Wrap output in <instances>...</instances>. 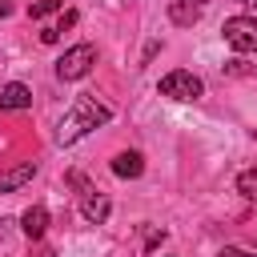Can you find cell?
Instances as JSON below:
<instances>
[{
    "instance_id": "obj_1",
    "label": "cell",
    "mask_w": 257,
    "mask_h": 257,
    "mask_svg": "<svg viewBox=\"0 0 257 257\" xmlns=\"http://www.w3.org/2000/svg\"><path fill=\"white\" fill-rule=\"evenodd\" d=\"M108 120H112V108H108L104 100H96V96H76L72 108L64 112V120L56 124V145H76L84 133L100 128V124H108Z\"/></svg>"
},
{
    "instance_id": "obj_2",
    "label": "cell",
    "mask_w": 257,
    "mask_h": 257,
    "mask_svg": "<svg viewBox=\"0 0 257 257\" xmlns=\"http://www.w3.org/2000/svg\"><path fill=\"white\" fill-rule=\"evenodd\" d=\"M92 64H96V44H72L60 60H56V76L60 80H84L88 72H92Z\"/></svg>"
},
{
    "instance_id": "obj_3",
    "label": "cell",
    "mask_w": 257,
    "mask_h": 257,
    "mask_svg": "<svg viewBox=\"0 0 257 257\" xmlns=\"http://www.w3.org/2000/svg\"><path fill=\"white\" fill-rule=\"evenodd\" d=\"M157 92L169 96V100H197V96H205V84H201V76H193L189 68H173V72L161 76Z\"/></svg>"
},
{
    "instance_id": "obj_4",
    "label": "cell",
    "mask_w": 257,
    "mask_h": 257,
    "mask_svg": "<svg viewBox=\"0 0 257 257\" xmlns=\"http://www.w3.org/2000/svg\"><path fill=\"white\" fill-rule=\"evenodd\" d=\"M225 44L237 52H257V16H229L221 24Z\"/></svg>"
},
{
    "instance_id": "obj_5",
    "label": "cell",
    "mask_w": 257,
    "mask_h": 257,
    "mask_svg": "<svg viewBox=\"0 0 257 257\" xmlns=\"http://www.w3.org/2000/svg\"><path fill=\"white\" fill-rule=\"evenodd\" d=\"M76 197H80V217H84L88 225H104V221H108V213H112L108 193H100L96 185H84Z\"/></svg>"
},
{
    "instance_id": "obj_6",
    "label": "cell",
    "mask_w": 257,
    "mask_h": 257,
    "mask_svg": "<svg viewBox=\"0 0 257 257\" xmlns=\"http://www.w3.org/2000/svg\"><path fill=\"white\" fill-rule=\"evenodd\" d=\"M0 108H4V112H24V108H32V88L20 84V80L4 84V88H0Z\"/></svg>"
},
{
    "instance_id": "obj_7",
    "label": "cell",
    "mask_w": 257,
    "mask_h": 257,
    "mask_svg": "<svg viewBox=\"0 0 257 257\" xmlns=\"http://www.w3.org/2000/svg\"><path fill=\"white\" fill-rule=\"evenodd\" d=\"M20 233L28 241H44V233H48V209L44 205H28L24 217H20Z\"/></svg>"
},
{
    "instance_id": "obj_8",
    "label": "cell",
    "mask_w": 257,
    "mask_h": 257,
    "mask_svg": "<svg viewBox=\"0 0 257 257\" xmlns=\"http://www.w3.org/2000/svg\"><path fill=\"white\" fill-rule=\"evenodd\" d=\"M112 173H116L120 181H137V177L145 173V157H141V153H133V149L116 153V157H112Z\"/></svg>"
},
{
    "instance_id": "obj_9",
    "label": "cell",
    "mask_w": 257,
    "mask_h": 257,
    "mask_svg": "<svg viewBox=\"0 0 257 257\" xmlns=\"http://www.w3.org/2000/svg\"><path fill=\"white\" fill-rule=\"evenodd\" d=\"M32 177H36V161L12 165V169H4V173H0V193H12V189H20V185H28Z\"/></svg>"
},
{
    "instance_id": "obj_10",
    "label": "cell",
    "mask_w": 257,
    "mask_h": 257,
    "mask_svg": "<svg viewBox=\"0 0 257 257\" xmlns=\"http://www.w3.org/2000/svg\"><path fill=\"white\" fill-rule=\"evenodd\" d=\"M169 20L181 24V28H193L201 20V4H193V0H169Z\"/></svg>"
},
{
    "instance_id": "obj_11",
    "label": "cell",
    "mask_w": 257,
    "mask_h": 257,
    "mask_svg": "<svg viewBox=\"0 0 257 257\" xmlns=\"http://www.w3.org/2000/svg\"><path fill=\"white\" fill-rule=\"evenodd\" d=\"M237 193H241L245 201H257V169H245V173L237 177Z\"/></svg>"
},
{
    "instance_id": "obj_12",
    "label": "cell",
    "mask_w": 257,
    "mask_h": 257,
    "mask_svg": "<svg viewBox=\"0 0 257 257\" xmlns=\"http://www.w3.org/2000/svg\"><path fill=\"white\" fill-rule=\"evenodd\" d=\"M60 8H64V0H32L28 4V16L32 20H44L48 12H60Z\"/></svg>"
},
{
    "instance_id": "obj_13",
    "label": "cell",
    "mask_w": 257,
    "mask_h": 257,
    "mask_svg": "<svg viewBox=\"0 0 257 257\" xmlns=\"http://www.w3.org/2000/svg\"><path fill=\"white\" fill-rule=\"evenodd\" d=\"M161 241H165V229L161 225H145V253H153Z\"/></svg>"
},
{
    "instance_id": "obj_14",
    "label": "cell",
    "mask_w": 257,
    "mask_h": 257,
    "mask_svg": "<svg viewBox=\"0 0 257 257\" xmlns=\"http://www.w3.org/2000/svg\"><path fill=\"white\" fill-rule=\"evenodd\" d=\"M72 24H76V12L68 8V12H60V20H56L52 28H56V32H64V28H72Z\"/></svg>"
},
{
    "instance_id": "obj_15",
    "label": "cell",
    "mask_w": 257,
    "mask_h": 257,
    "mask_svg": "<svg viewBox=\"0 0 257 257\" xmlns=\"http://www.w3.org/2000/svg\"><path fill=\"white\" fill-rule=\"evenodd\" d=\"M217 257H257V253H245V249H233V245H225Z\"/></svg>"
},
{
    "instance_id": "obj_16",
    "label": "cell",
    "mask_w": 257,
    "mask_h": 257,
    "mask_svg": "<svg viewBox=\"0 0 257 257\" xmlns=\"http://www.w3.org/2000/svg\"><path fill=\"white\" fill-rule=\"evenodd\" d=\"M32 257H56V253H52L48 245H40V241H36V249H32Z\"/></svg>"
},
{
    "instance_id": "obj_17",
    "label": "cell",
    "mask_w": 257,
    "mask_h": 257,
    "mask_svg": "<svg viewBox=\"0 0 257 257\" xmlns=\"http://www.w3.org/2000/svg\"><path fill=\"white\" fill-rule=\"evenodd\" d=\"M12 12V0H0V16H8Z\"/></svg>"
},
{
    "instance_id": "obj_18",
    "label": "cell",
    "mask_w": 257,
    "mask_h": 257,
    "mask_svg": "<svg viewBox=\"0 0 257 257\" xmlns=\"http://www.w3.org/2000/svg\"><path fill=\"white\" fill-rule=\"evenodd\" d=\"M237 4H245V8H257V0H237Z\"/></svg>"
},
{
    "instance_id": "obj_19",
    "label": "cell",
    "mask_w": 257,
    "mask_h": 257,
    "mask_svg": "<svg viewBox=\"0 0 257 257\" xmlns=\"http://www.w3.org/2000/svg\"><path fill=\"white\" fill-rule=\"evenodd\" d=\"M193 4H201V8H205V4H209V0H193Z\"/></svg>"
}]
</instances>
